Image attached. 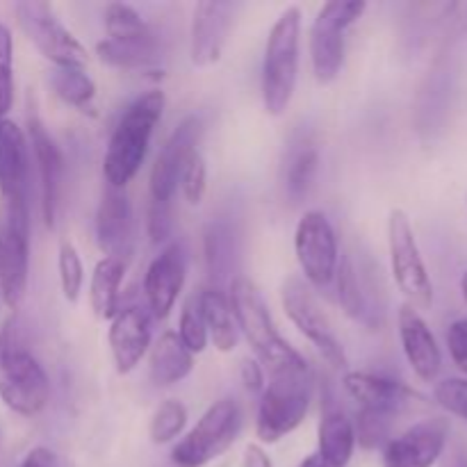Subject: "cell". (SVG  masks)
I'll return each mask as SVG.
<instances>
[{"mask_svg": "<svg viewBox=\"0 0 467 467\" xmlns=\"http://www.w3.org/2000/svg\"><path fill=\"white\" fill-rule=\"evenodd\" d=\"M228 299H231L237 328L246 337L255 358L263 365V369H267L269 377L283 372H306V369H310L304 356L276 331L267 304H265L258 285L251 278H233Z\"/></svg>", "mask_w": 467, "mask_h": 467, "instance_id": "obj_1", "label": "cell"}, {"mask_svg": "<svg viewBox=\"0 0 467 467\" xmlns=\"http://www.w3.org/2000/svg\"><path fill=\"white\" fill-rule=\"evenodd\" d=\"M164 91L150 89L128 105L109 135L103 158V176L112 190H126L128 182L140 173L149 153L150 137L164 112Z\"/></svg>", "mask_w": 467, "mask_h": 467, "instance_id": "obj_2", "label": "cell"}, {"mask_svg": "<svg viewBox=\"0 0 467 467\" xmlns=\"http://www.w3.org/2000/svg\"><path fill=\"white\" fill-rule=\"evenodd\" d=\"M0 400L23 418L39 415L50 400L48 374L18 340L14 319L0 331Z\"/></svg>", "mask_w": 467, "mask_h": 467, "instance_id": "obj_3", "label": "cell"}, {"mask_svg": "<svg viewBox=\"0 0 467 467\" xmlns=\"http://www.w3.org/2000/svg\"><path fill=\"white\" fill-rule=\"evenodd\" d=\"M301 9H283L269 30L263 59V105L267 114L281 117L290 108L299 76Z\"/></svg>", "mask_w": 467, "mask_h": 467, "instance_id": "obj_4", "label": "cell"}, {"mask_svg": "<svg viewBox=\"0 0 467 467\" xmlns=\"http://www.w3.org/2000/svg\"><path fill=\"white\" fill-rule=\"evenodd\" d=\"M30 276V208L26 194H0V292L9 310L23 304Z\"/></svg>", "mask_w": 467, "mask_h": 467, "instance_id": "obj_5", "label": "cell"}, {"mask_svg": "<svg viewBox=\"0 0 467 467\" xmlns=\"http://www.w3.org/2000/svg\"><path fill=\"white\" fill-rule=\"evenodd\" d=\"M310 369L274 374L272 381L265 383L255 418V436L260 442L274 445L301 427L310 409Z\"/></svg>", "mask_w": 467, "mask_h": 467, "instance_id": "obj_6", "label": "cell"}, {"mask_svg": "<svg viewBox=\"0 0 467 467\" xmlns=\"http://www.w3.org/2000/svg\"><path fill=\"white\" fill-rule=\"evenodd\" d=\"M242 431V409L235 400L214 401L196 427L171 450L178 467H203L228 451Z\"/></svg>", "mask_w": 467, "mask_h": 467, "instance_id": "obj_7", "label": "cell"}, {"mask_svg": "<svg viewBox=\"0 0 467 467\" xmlns=\"http://www.w3.org/2000/svg\"><path fill=\"white\" fill-rule=\"evenodd\" d=\"M365 9L368 3L363 0H333L317 12L310 27V62L319 85H331L342 73L345 32L347 27L360 21Z\"/></svg>", "mask_w": 467, "mask_h": 467, "instance_id": "obj_8", "label": "cell"}, {"mask_svg": "<svg viewBox=\"0 0 467 467\" xmlns=\"http://www.w3.org/2000/svg\"><path fill=\"white\" fill-rule=\"evenodd\" d=\"M14 14L23 35L50 64H55V68H85L89 62L85 46L59 21L48 3L23 0L14 5Z\"/></svg>", "mask_w": 467, "mask_h": 467, "instance_id": "obj_9", "label": "cell"}, {"mask_svg": "<svg viewBox=\"0 0 467 467\" xmlns=\"http://www.w3.org/2000/svg\"><path fill=\"white\" fill-rule=\"evenodd\" d=\"M388 249H390L392 276L401 295L418 310L431 308L433 283L424 265L413 223L404 210H392L388 217Z\"/></svg>", "mask_w": 467, "mask_h": 467, "instance_id": "obj_10", "label": "cell"}, {"mask_svg": "<svg viewBox=\"0 0 467 467\" xmlns=\"http://www.w3.org/2000/svg\"><path fill=\"white\" fill-rule=\"evenodd\" d=\"M281 304L290 322L299 328L301 336L310 340V345L322 354L331 368L342 369L347 365L345 349L342 342L337 340V333L333 328L331 319L319 306V299L315 296L313 287L299 276H290L281 287Z\"/></svg>", "mask_w": 467, "mask_h": 467, "instance_id": "obj_11", "label": "cell"}, {"mask_svg": "<svg viewBox=\"0 0 467 467\" xmlns=\"http://www.w3.org/2000/svg\"><path fill=\"white\" fill-rule=\"evenodd\" d=\"M295 254L304 281L310 287H328L336 281L340 249L331 219L322 210H310L295 231Z\"/></svg>", "mask_w": 467, "mask_h": 467, "instance_id": "obj_12", "label": "cell"}, {"mask_svg": "<svg viewBox=\"0 0 467 467\" xmlns=\"http://www.w3.org/2000/svg\"><path fill=\"white\" fill-rule=\"evenodd\" d=\"M337 299L342 310L360 327L377 331L383 327L386 306L381 290L374 281V272L354 254H347L337 265Z\"/></svg>", "mask_w": 467, "mask_h": 467, "instance_id": "obj_13", "label": "cell"}, {"mask_svg": "<svg viewBox=\"0 0 467 467\" xmlns=\"http://www.w3.org/2000/svg\"><path fill=\"white\" fill-rule=\"evenodd\" d=\"M447 438H450L447 420H422L386 442L383 467H433L445 454Z\"/></svg>", "mask_w": 467, "mask_h": 467, "instance_id": "obj_14", "label": "cell"}, {"mask_svg": "<svg viewBox=\"0 0 467 467\" xmlns=\"http://www.w3.org/2000/svg\"><path fill=\"white\" fill-rule=\"evenodd\" d=\"M240 7V3L228 0H205L196 5L190 30V59L194 67L203 68L219 62Z\"/></svg>", "mask_w": 467, "mask_h": 467, "instance_id": "obj_15", "label": "cell"}, {"mask_svg": "<svg viewBox=\"0 0 467 467\" xmlns=\"http://www.w3.org/2000/svg\"><path fill=\"white\" fill-rule=\"evenodd\" d=\"M342 386L349 392L351 400L358 401L360 409L388 415V418H397L406 410L424 406V397L413 388L372 372H347Z\"/></svg>", "mask_w": 467, "mask_h": 467, "instance_id": "obj_16", "label": "cell"}, {"mask_svg": "<svg viewBox=\"0 0 467 467\" xmlns=\"http://www.w3.org/2000/svg\"><path fill=\"white\" fill-rule=\"evenodd\" d=\"M201 137V119L196 114L185 117L178 123L176 130L171 132L167 141H164L162 150L155 158L153 169H150V201L155 203H171L173 194L178 190V181H181L182 162L187 155L196 149V141Z\"/></svg>", "mask_w": 467, "mask_h": 467, "instance_id": "obj_17", "label": "cell"}, {"mask_svg": "<svg viewBox=\"0 0 467 467\" xmlns=\"http://www.w3.org/2000/svg\"><path fill=\"white\" fill-rule=\"evenodd\" d=\"M187 276L185 251L178 242L164 246L153 260L144 276V295L149 301L150 317L164 319L176 306Z\"/></svg>", "mask_w": 467, "mask_h": 467, "instance_id": "obj_18", "label": "cell"}, {"mask_svg": "<svg viewBox=\"0 0 467 467\" xmlns=\"http://www.w3.org/2000/svg\"><path fill=\"white\" fill-rule=\"evenodd\" d=\"M27 132H30L32 155H35L36 171H39L41 187V217L48 228H55L59 210V196H62L64 181V155L57 141L48 135L44 123L32 114L27 121Z\"/></svg>", "mask_w": 467, "mask_h": 467, "instance_id": "obj_19", "label": "cell"}, {"mask_svg": "<svg viewBox=\"0 0 467 467\" xmlns=\"http://www.w3.org/2000/svg\"><path fill=\"white\" fill-rule=\"evenodd\" d=\"M135 240V219H132L130 199L123 190L108 187L96 213V242L105 258H119L126 263L132 254Z\"/></svg>", "mask_w": 467, "mask_h": 467, "instance_id": "obj_20", "label": "cell"}, {"mask_svg": "<svg viewBox=\"0 0 467 467\" xmlns=\"http://www.w3.org/2000/svg\"><path fill=\"white\" fill-rule=\"evenodd\" d=\"M96 55L103 64L121 71H153L162 67L164 50L158 35L146 26L144 30L130 32V35L105 36L96 44ZM162 71V68H160Z\"/></svg>", "mask_w": 467, "mask_h": 467, "instance_id": "obj_21", "label": "cell"}, {"mask_svg": "<svg viewBox=\"0 0 467 467\" xmlns=\"http://www.w3.org/2000/svg\"><path fill=\"white\" fill-rule=\"evenodd\" d=\"M109 351H112L114 368L119 374H130L146 351L150 349V313L140 308V306H130V308H121L112 317L108 333Z\"/></svg>", "mask_w": 467, "mask_h": 467, "instance_id": "obj_22", "label": "cell"}, {"mask_svg": "<svg viewBox=\"0 0 467 467\" xmlns=\"http://www.w3.org/2000/svg\"><path fill=\"white\" fill-rule=\"evenodd\" d=\"M400 337L406 360L422 381H436L442 369V354L436 336L418 308L404 304L400 308Z\"/></svg>", "mask_w": 467, "mask_h": 467, "instance_id": "obj_23", "label": "cell"}, {"mask_svg": "<svg viewBox=\"0 0 467 467\" xmlns=\"http://www.w3.org/2000/svg\"><path fill=\"white\" fill-rule=\"evenodd\" d=\"M27 141L12 119H0V194H26Z\"/></svg>", "mask_w": 467, "mask_h": 467, "instance_id": "obj_24", "label": "cell"}, {"mask_svg": "<svg viewBox=\"0 0 467 467\" xmlns=\"http://www.w3.org/2000/svg\"><path fill=\"white\" fill-rule=\"evenodd\" d=\"M356 450L354 420L337 406H327L317 429V451L315 454L331 467H347Z\"/></svg>", "mask_w": 467, "mask_h": 467, "instance_id": "obj_25", "label": "cell"}, {"mask_svg": "<svg viewBox=\"0 0 467 467\" xmlns=\"http://www.w3.org/2000/svg\"><path fill=\"white\" fill-rule=\"evenodd\" d=\"M192 369H194V354L182 345L176 331H164L150 347V381L158 388L176 386L190 377Z\"/></svg>", "mask_w": 467, "mask_h": 467, "instance_id": "obj_26", "label": "cell"}, {"mask_svg": "<svg viewBox=\"0 0 467 467\" xmlns=\"http://www.w3.org/2000/svg\"><path fill=\"white\" fill-rule=\"evenodd\" d=\"M196 299H199L201 315H203L208 337L213 340L214 349H219L222 354H231L240 342V328H237L228 295H223L219 287H208Z\"/></svg>", "mask_w": 467, "mask_h": 467, "instance_id": "obj_27", "label": "cell"}, {"mask_svg": "<svg viewBox=\"0 0 467 467\" xmlns=\"http://www.w3.org/2000/svg\"><path fill=\"white\" fill-rule=\"evenodd\" d=\"M126 276V263L119 258H100L96 263L89 283L91 310L99 319H109L119 313L121 304V283Z\"/></svg>", "mask_w": 467, "mask_h": 467, "instance_id": "obj_28", "label": "cell"}, {"mask_svg": "<svg viewBox=\"0 0 467 467\" xmlns=\"http://www.w3.org/2000/svg\"><path fill=\"white\" fill-rule=\"evenodd\" d=\"M319 169V149L310 137H299L290 146L285 160V190L292 203H299L308 194Z\"/></svg>", "mask_w": 467, "mask_h": 467, "instance_id": "obj_29", "label": "cell"}, {"mask_svg": "<svg viewBox=\"0 0 467 467\" xmlns=\"http://www.w3.org/2000/svg\"><path fill=\"white\" fill-rule=\"evenodd\" d=\"M50 82H53L55 94L64 103L89 114V117H96V82L91 80L85 68H55Z\"/></svg>", "mask_w": 467, "mask_h": 467, "instance_id": "obj_30", "label": "cell"}, {"mask_svg": "<svg viewBox=\"0 0 467 467\" xmlns=\"http://www.w3.org/2000/svg\"><path fill=\"white\" fill-rule=\"evenodd\" d=\"M187 424V409L182 401L178 400H167L155 409L153 418H150L149 433L150 441L155 445H167V442L176 441L182 433Z\"/></svg>", "mask_w": 467, "mask_h": 467, "instance_id": "obj_31", "label": "cell"}, {"mask_svg": "<svg viewBox=\"0 0 467 467\" xmlns=\"http://www.w3.org/2000/svg\"><path fill=\"white\" fill-rule=\"evenodd\" d=\"M205 260H208L210 276L222 278L233 263V233L228 223H210L205 231Z\"/></svg>", "mask_w": 467, "mask_h": 467, "instance_id": "obj_32", "label": "cell"}, {"mask_svg": "<svg viewBox=\"0 0 467 467\" xmlns=\"http://www.w3.org/2000/svg\"><path fill=\"white\" fill-rule=\"evenodd\" d=\"M57 269L64 299H67L68 304H76V301L80 299L82 283H85V269H82L80 254H78V249L71 242H64V244L59 246Z\"/></svg>", "mask_w": 467, "mask_h": 467, "instance_id": "obj_33", "label": "cell"}, {"mask_svg": "<svg viewBox=\"0 0 467 467\" xmlns=\"http://www.w3.org/2000/svg\"><path fill=\"white\" fill-rule=\"evenodd\" d=\"M178 337L182 345L192 351V354H201L208 347V328H205L203 315H201L199 299L192 296L185 306H182L181 322H178Z\"/></svg>", "mask_w": 467, "mask_h": 467, "instance_id": "obj_34", "label": "cell"}, {"mask_svg": "<svg viewBox=\"0 0 467 467\" xmlns=\"http://www.w3.org/2000/svg\"><path fill=\"white\" fill-rule=\"evenodd\" d=\"M178 185H181L182 196H185V201L190 205H199L203 201L205 190H208V164H205L199 149L192 150L185 158V162H182Z\"/></svg>", "mask_w": 467, "mask_h": 467, "instance_id": "obj_35", "label": "cell"}, {"mask_svg": "<svg viewBox=\"0 0 467 467\" xmlns=\"http://www.w3.org/2000/svg\"><path fill=\"white\" fill-rule=\"evenodd\" d=\"M390 427H392V418L360 409L354 422L356 442H360L363 450L386 447V442L390 441Z\"/></svg>", "mask_w": 467, "mask_h": 467, "instance_id": "obj_36", "label": "cell"}, {"mask_svg": "<svg viewBox=\"0 0 467 467\" xmlns=\"http://www.w3.org/2000/svg\"><path fill=\"white\" fill-rule=\"evenodd\" d=\"M14 105V39L7 26L0 23V119Z\"/></svg>", "mask_w": 467, "mask_h": 467, "instance_id": "obj_37", "label": "cell"}, {"mask_svg": "<svg viewBox=\"0 0 467 467\" xmlns=\"http://www.w3.org/2000/svg\"><path fill=\"white\" fill-rule=\"evenodd\" d=\"M433 400L447 413L467 422V379H442L433 388Z\"/></svg>", "mask_w": 467, "mask_h": 467, "instance_id": "obj_38", "label": "cell"}, {"mask_svg": "<svg viewBox=\"0 0 467 467\" xmlns=\"http://www.w3.org/2000/svg\"><path fill=\"white\" fill-rule=\"evenodd\" d=\"M171 233V203H155L149 205V235L150 242L160 244Z\"/></svg>", "mask_w": 467, "mask_h": 467, "instance_id": "obj_39", "label": "cell"}, {"mask_svg": "<svg viewBox=\"0 0 467 467\" xmlns=\"http://www.w3.org/2000/svg\"><path fill=\"white\" fill-rule=\"evenodd\" d=\"M447 349L463 372H467V319H456L447 328Z\"/></svg>", "mask_w": 467, "mask_h": 467, "instance_id": "obj_40", "label": "cell"}, {"mask_svg": "<svg viewBox=\"0 0 467 467\" xmlns=\"http://www.w3.org/2000/svg\"><path fill=\"white\" fill-rule=\"evenodd\" d=\"M242 383L246 386L249 392H260L263 395L265 390V369L258 360L254 358H246L242 363Z\"/></svg>", "mask_w": 467, "mask_h": 467, "instance_id": "obj_41", "label": "cell"}, {"mask_svg": "<svg viewBox=\"0 0 467 467\" xmlns=\"http://www.w3.org/2000/svg\"><path fill=\"white\" fill-rule=\"evenodd\" d=\"M18 467H57V461H55V454L46 447H35L26 459L21 461Z\"/></svg>", "mask_w": 467, "mask_h": 467, "instance_id": "obj_42", "label": "cell"}, {"mask_svg": "<svg viewBox=\"0 0 467 467\" xmlns=\"http://www.w3.org/2000/svg\"><path fill=\"white\" fill-rule=\"evenodd\" d=\"M242 467H274L272 459L267 456V451L260 445H249L244 450V459H242Z\"/></svg>", "mask_w": 467, "mask_h": 467, "instance_id": "obj_43", "label": "cell"}, {"mask_svg": "<svg viewBox=\"0 0 467 467\" xmlns=\"http://www.w3.org/2000/svg\"><path fill=\"white\" fill-rule=\"evenodd\" d=\"M441 467H467V450L461 445H454L450 451L442 454Z\"/></svg>", "mask_w": 467, "mask_h": 467, "instance_id": "obj_44", "label": "cell"}, {"mask_svg": "<svg viewBox=\"0 0 467 467\" xmlns=\"http://www.w3.org/2000/svg\"><path fill=\"white\" fill-rule=\"evenodd\" d=\"M299 467H331L328 463H324L322 459H319L317 454H310L308 459H304L301 461V465Z\"/></svg>", "mask_w": 467, "mask_h": 467, "instance_id": "obj_45", "label": "cell"}, {"mask_svg": "<svg viewBox=\"0 0 467 467\" xmlns=\"http://www.w3.org/2000/svg\"><path fill=\"white\" fill-rule=\"evenodd\" d=\"M461 292H463V299L467 304V272L463 274V276H461Z\"/></svg>", "mask_w": 467, "mask_h": 467, "instance_id": "obj_46", "label": "cell"}]
</instances>
